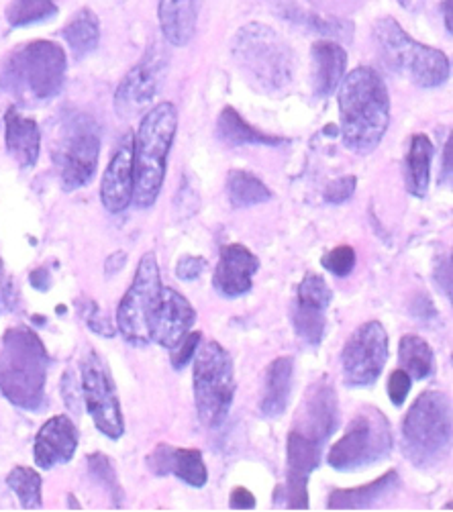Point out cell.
Wrapping results in <instances>:
<instances>
[{
    "mask_svg": "<svg viewBox=\"0 0 453 512\" xmlns=\"http://www.w3.org/2000/svg\"><path fill=\"white\" fill-rule=\"evenodd\" d=\"M80 390L86 402V411L96 429L109 439H121L125 433V423L117 388L107 366L94 351H90L82 360Z\"/></svg>",
    "mask_w": 453,
    "mask_h": 512,
    "instance_id": "12",
    "label": "cell"
},
{
    "mask_svg": "<svg viewBox=\"0 0 453 512\" xmlns=\"http://www.w3.org/2000/svg\"><path fill=\"white\" fill-rule=\"evenodd\" d=\"M227 194L235 209L256 207L272 198V190L258 176L245 170H231L227 174Z\"/></svg>",
    "mask_w": 453,
    "mask_h": 512,
    "instance_id": "29",
    "label": "cell"
},
{
    "mask_svg": "<svg viewBox=\"0 0 453 512\" xmlns=\"http://www.w3.org/2000/svg\"><path fill=\"white\" fill-rule=\"evenodd\" d=\"M217 137L225 141L227 145L239 147V145H268V147H278L286 143L284 137L264 133L256 127H251L235 109L227 107L221 111L219 121H217Z\"/></svg>",
    "mask_w": 453,
    "mask_h": 512,
    "instance_id": "27",
    "label": "cell"
},
{
    "mask_svg": "<svg viewBox=\"0 0 453 512\" xmlns=\"http://www.w3.org/2000/svg\"><path fill=\"white\" fill-rule=\"evenodd\" d=\"M229 506H231L233 510H254V508H256V496L251 494L247 488L237 486V488L231 492Z\"/></svg>",
    "mask_w": 453,
    "mask_h": 512,
    "instance_id": "42",
    "label": "cell"
},
{
    "mask_svg": "<svg viewBox=\"0 0 453 512\" xmlns=\"http://www.w3.org/2000/svg\"><path fill=\"white\" fill-rule=\"evenodd\" d=\"M200 339H203V335H200V331H192V333H188V335L180 341L178 347L172 349V366H174L176 370H182V368L192 360L196 349H198Z\"/></svg>",
    "mask_w": 453,
    "mask_h": 512,
    "instance_id": "39",
    "label": "cell"
},
{
    "mask_svg": "<svg viewBox=\"0 0 453 512\" xmlns=\"http://www.w3.org/2000/svg\"><path fill=\"white\" fill-rule=\"evenodd\" d=\"M205 268H207V260L205 258H194V255H186V258H182L178 262L176 274H178L180 280L192 282V280H196L200 274L205 272Z\"/></svg>",
    "mask_w": 453,
    "mask_h": 512,
    "instance_id": "41",
    "label": "cell"
},
{
    "mask_svg": "<svg viewBox=\"0 0 453 512\" xmlns=\"http://www.w3.org/2000/svg\"><path fill=\"white\" fill-rule=\"evenodd\" d=\"M66 76V51L47 39L29 41L13 49L0 72L3 86L25 105L56 98L64 90Z\"/></svg>",
    "mask_w": 453,
    "mask_h": 512,
    "instance_id": "4",
    "label": "cell"
},
{
    "mask_svg": "<svg viewBox=\"0 0 453 512\" xmlns=\"http://www.w3.org/2000/svg\"><path fill=\"white\" fill-rule=\"evenodd\" d=\"M398 360L402 370H405L415 380H425L433 374L435 357L431 345L419 335H405L398 343Z\"/></svg>",
    "mask_w": 453,
    "mask_h": 512,
    "instance_id": "30",
    "label": "cell"
},
{
    "mask_svg": "<svg viewBox=\"0 0 453 512\" xmlns=\"http://www.w3.org/2000/svg\"><path fill=\"white\" fill-rule=\"evenodd\" d=\"M394 447L388 419L378 408H364L349 421L343 437L331 447L327 462L337 472H354L382 462Z\"/></svg>",
    "mask_w": 453,
    "mask_h": 512,
    "instance_id": "10",
    "label": "cell"
},
{
    "mask_svg": "<svg viewBox=\"0 0 453 512\" xmlns=\"http://www.w3.org/2000/svg\"><path fill=\"white\" fill-rule=\"evenodd\" d=\"M398 5L405 9V11H419L421 9V5H423V0H398Z\"/></svg>",
    "mask_w": 453,
    "mask_h": 512,
    "instance_id": "45",
    "label": "cell"
},
{
    "mask_svg": "<svg viewBox=\"0 0 453 512\" xmlns=\"http://www.w3.org/2000/svg\"><path fill=\"white\" fill-rule=\"evenodd\" d=\"M166 70L168 60L164 58L162 49L151 47L145 58L133 66L117 86L115 111L125 119L143 113L151 105V100L156 98Z\"/></svg>",
    "mask_w": 453,
    "mask_h": 512,
    "instance_id": "14",
    "label": "cell"
},
{
    "mask_svg": "<svg viewBox=\"0 0 453 512\" xmlns=\"http://www.w3.org/2000/svg\"><path fill=\"white\" fill-rule=\"evenodd\" d=\"M282 15L292 21L298 23L302 27H307L309 31H315L323 37H335V39H345L349 41L351 35H354V23L347 19H333V17H321L309 11H302L296 7H288L282 11Z\"/></svg>",
    "mask_w": 453,
    "mask_h": 512,
    "instance_id": "32",
    "label": "cell"
},
{
    "mask_svg": "<svg viewBox=\"0 0 453 512\" xmlns=\"http://www.w3.org/2000/svg\"><path fill=\"white\" fill-rule=\"evenodd\" d=\"M337 419L339 413L335 388L331 382L319 380L309 388L305 400H302L300 411L294 417L292 431L325 445L337 427Z\"/></svg>",
    "mask_w": 453,
    "mask_h": 512,
    "instance_id": "16",
    "label": "cell"
},
{
    "mask_svg": "<svg viewBox=\"0 0 453 512\" xmlns=\"http://www.w3.org/2000/svg\"><path fill=\"white\" fill-rule=\"evenodd\" d=\"M354 192H356V176H345V178L333 180L327 186L325 198H327V202L341 204V202H345V200H349L351 196H354Z\"/></svg>",
    "mask_w": 453,
    "mask_h": 512,
    "instance_id": "40",
    "label": "cell"
},
{
    "mask_svg": "<svg viewBox=\"0 0 453 512\" xmlns=\"http://www.w3.org/2000/svg\"><path fill=\"white\" fill-rule=\"evenodd\" d=\"M158 17L166 41L174 47H184L196 33L198 0H160Z\"/></svg>",
    "mask_w": 453,
    "mask_h": 512,
    "instance_id": "24",
    "label": "cell"
},
{
    "mask_svg": "<svg viewBox=\"0 0 453 512\" xmlns=\"http://www.w3.org/2000/svg\"><path fill=\"white\" fill-rule=\"evenodd\" d=\"M76 449L78 429L66 415H58L39 429L33 445V457L41 470H52L60 464L72 462Z\"/></svg>",
    "mask_w": 453,
    "mask_h": 512,
    "instance_id": "20",
    "label": "cell"
},
{
    "mask_svg": "<svg viewBox=\"0 0 453 512\" xmlns=\"http://www.w3.org/2000/svg\"><path fill=\"white\" fill-rule=\"evenodd\" d=\"M398 486V474L386 472L382 478L349 490H333L327 506L331 510H366L372 508L376 502L384 500L390 492H394Z\"/></svg>",
    "mask_w": 453,
    "mask_h": 512,
    "instance_id": "26",
    "label": "cell"
},
{
    "mask_svg": "<svg viewBox=\"0 0 453 512\" xmlns=\"http://www.w3.org/2000/svg\"><path fill=\"white\" fill-rule=\"evenodd\" d=\"M58 7L54 0H11L5 19L11 27H29L54 19Z\"/></svg>",
    "mask_w": 453,
    "mask_h": 512,
    "instance_id": "33",
    "label": "cell"
},
{
    "mask_svg": "<svg viewBox=\"0 0 453 512\" xmlns=\"http://www.w3.org/2000/svg\"><path fill=\"white\" fill-rule=\"evenodd\" d=\"M331 300L333 292L329 284L317 274H307L305 280L298 284L290 317L296 335L307 345L317 347L323 341L327 329L325 311L329 309Z\"/></svg>",
    "mask_w": 453,
    "mask_h": 512,
    "instance_id": "15",
    "label": "cell"
},
{
    "mask_svg": "<svg viewBox=\"0 0 453 512\" xmlns=\"http://www.w3.org/2000/svg\"><path fill=\"white\" fill-rule=\"evenodd\" d=\"M133 137H125L100 180V200L113 215L123 213L133 202Z\"/></svg>",
    "mask_w": 453,
    "mask_h": 512,
    "instance_id": "18",
    "label": "cell"
},
{
    "mask_svg": "<svg viewBox=\"0 0 453 512\" xmlns=\"http://www.w3.org/2000/svg\"><path fill=\"white\" fill-rule=\"evenodd\" d=\"M311 51L315 60V94L319 98H327L345 78L347 51L331 39L315 41Z\"/></svg>",
    "mask_w": 453,
    "mask_h": 512,
    "instance_id": "23",
    "label": "cell"
},
{
    "mask_svg": "<svg viewBox=\"0 0 453 512\" xmlns=\"http://www.w3.org/2000/svg\"><path fill=\"white\" fill-rule=\"evenodd\" d=\"M160 290L162 280L158 260L149 251L139 260L135 280L117 309V327L127 343L143 347L151 341V317H154Z\"/></svg>",
    "mask_w": 453,
    "mask_h": 512,
    "instance_id": "11",
    "label": "cell"
},
{
    "mask_svg": "<svg viewBox=\"0 0 453 512\" xmlns=\"http://www.w3.org/2000/svg\"><path fill=\"white\" fill-rule=\"evenodd\" d=\"M49 353L29 327H11L0 339V392L23 411L35 413L45 400Z\"/></svg>",
    "mask_w": 453,
    "mask_h": 512,
    "instance_id": "3",
    "label": "cell"
},
{
    "mask_svg": "<svg viewBox=\"0 0 453 512\" xmlns=\"http://www.w3.org/2000/svg\"><path fill=\"white\" fill-rule=\"evenodd\" d=\"M374 39L384 64L419 88H437L451 76L443 51L415 41L394 19L384 17L374 25Z\"/></svg>",
    "mask_w": 453,
    "mask_h": 512,
    "instance_id": "6",
    "label": "cell"
},
{
    "mask_svg": "<svg viewBox=\"0 0 453 512\" xmlns=\"http://www.w3.org/2000/svg\"><path fill=\"white\" fill-rule=\"evenodd\" d=\"M5 143L9 156L19 168L29 170L39 160L41 131L35 119L21 115L17 109H9L5 115Z\"/></svg>",
    "mask_w": 453,
    "mask_h": 512,
    "instance_id": "22",
    "label": "cell"
},
{
    "mask_svg": "<svg viewBox=\"0 0 453 512\" xmlns=\"http://www.w3.org/2000/svg\"><path fill=\"white\" fill-rule=\"evenodd\" d=\"M196 321L192 304L174 288L160 290L154 317H151V339L166 349H174L190 333Z\"/></svg>",
    "mask_w": 453,
    "mask_h": 512,
    "instance_id": "17",
    "label": "cell"
},
{
    "mask_svg": "<svg viewBox=\"0 0 453 512\" xmlns=\"http://www.w3.org/2000/svg\"><path fill=\"white\" fill-rule=\"evenodd\" d=\"M64 39L74 51V56H88L100 41L98 17L90 9H80L64 27Z\"/></svg>",
    "mask_w": 453,
    "mask_h": 512,
    "instance_id": "31",
    "label": "cell"
},
{
    "mask_svg": "<svg viewBox=\"0 0 453 512\" xmlns=\"http://www.w3.org/2000/svg\"><path fill=\"white\" fill-rule=\"evenodd\" d=\"M176 129L178 111L172 102H160L141 119L133 139V202L139 209H149L160 196Z\"/></svg>",
    "mask_w": 453,
    "mask_h": 512,
    "instance_id": "5",
    "label": "cell"
},
{
    "mask_svg": "<svg viewBox=\"0 0 453 512\" xmlns=\"http://www.w3.org/2000/svg\"><path fill=\"white\" fill-rule=\"evenodd\" d=\"M9 488L19 498L25 510H39L41 508V476L31 468H15L7 476Z\"/></svg>",
    "mask_w": 453,
    "mask_h": 512,
    "instance_id": "34",
    "label": "cell"
},
{
    "mask_svg": "<svg viewBox=\"0 0 453 512\" xmlns=\"http://www.w3.org/2000/svg\"><path fill=\"white\" fill-rule=\"evenodd\" d=\"M100 127L80 111H66L56 125L52 158L64 190L72 192L86 186L98 168Z\"/></svg>",
    "mask_w": 453,
    "mask_h": 512,
    "instance_id": "8",
    "label": "cell"
},
{
    "mask_svg": "<svg viewBox=\"0 0 453 512\" xmlns=\"http://www.w3.org/2000/svg\"><path fill=\"white\" fill-rule=\"evenodd\" d=\"M235 396V370L229 351L209 341L194 360V404L200 423L219 429L231 411Z\"/></svg>",
    "mask_w": 453,
    "mask_h": 512,
    "instance_id": "9",
    "label": "cell"
},
{
    "mask_svg": "<svg viewBox=\"0 0 453 512\" xmlns=\"http://www.w3.org/2000/svg\"><path fill=\"white\" fill-rule=\"evenodd\" d=\"M337 105L343 145L356 156H368L390 125V96L382 76L368 66L351 70L339 84Z\"/></svg>",
    "mask_w": 453,
    "mask_h": 512,
    "instance_id": "1",
    "label": "cell"
},
{
    "mask_svg": "<svg viewBox=\"0 0 453 512\" xmlns=\"http://www.w3.org/2000/svg\"><path fill=\"white\" fill-rule=\"evenodd\" d=\"M388 360V335L378 321L358 327L341 351L343 378L349 386H372Z\"/></svg>",
    "mask_w": 453,
    "mask_h": 512,
    "instance_id": "13",
    "label": "cell"
},
{
    "mask_svg": "<svg viewBox=\"0 0 453 512\" xmlns=\"http://www.w3.org/2000/svg\"><path fill=\"white\" fill-rule=\"evenodd\" d=\"M147 466L156 476L174 474L192 488H203L209 480L203 453L198 449H178L168 443H160L151 455H147Z\"/></svg>",
    "mask_w": 453,
    "mask_h": 512,
    "instance_id": "21",
    "label": "cell"
},
{
    "mask_svg": "<svg viewBox=\"0 0 453 512\" xmlns=\"http://www.w3.org/2000/svg\"><path fill=\"white\" fill-rule=\"evenodd\" d=\"M78 306H80L82 319L86 321L88 329H92V331L98 333V335H105V337H113V335H115L113 325H111L109 319L103 315V311L98 309V304H96L94 300H90V298L78 300Z\"/></svg>",
    "mask_w": 453,
    "mask_h": 512,
    "instance_id": "37",
    "label": "cell"
},
{
    "mask_svg": "<svg viewBox=\"0 0 453 512\" xmlns=\"http://www.w3.org/2000/svg\"><path fill=\"white\" fill-rule=\"evenodd\" d=\"M292 374L294 362L292 357H278L266 370V392L260 404V411L268 419H276L284 415L290 390H292Z\"/></svg>",
    "mask_w": 453,
    "mask_h": 512,
    "instance_id": "25",
    "label": "cell"
},
{
    "mask_svg": "<svg viewBox=\"0 0 453 512\" xmlns=\"http://www.w3.org/2000/svg\"><path fill=\"white\" fill-rule=\"evenodd\" d=\"M445 27L451 33V0H445Z\"/></svg>",
    "mask_w": 453,
    "mask_h": 512,
    "instance_id": "46",
    "label": "cell"
},
{
    "mask_svg": "<svg viewBox=\"0 0 453 512\" xmlns=\"http://www.w3.org/2000/svg\"><path fill=\"white\" fill-rule=\"evenodd\" d=\"M231 58L247 84L262 94H284L294 80L292 47L270 25H243L231 41Z\"/></svg>",
    "mask_w": 453,
    "mask_h": 512,
    "instance_id": "2",
    "label": "cell"
},
{
    "mask_svg": "<svg viewBox=\"0 0 453 512\" xmlns=\"http://www.w3.org/2000/svg\"><path fill=\"white\" fill-rule=\"evenodd\" d=\"M31 284L37 288V290H47L49 288V274L45 268H39L31 274Z\"/></svg>",
    "mask_w": 453,
    "mask_h": 512,
    "instance_id": "44",
    "label": "cell"
},
{
    "mask_svg": "<svg viewBox=\"0 0 453 512\" xmlns=\"http://www.w3.org/2000/svg\"><path fill=\"white\" fill-rule=\"evenodd\" d=\"M431 160H433L431 139L423 133H417L407 153V190L417 198H425L429 192Z\"/></svg>",
    "mask_w": 453,
    "mask_h": 512,
    "instance_id": "28",
    "label": "cell"
},
{
    "mask_svg": "<svg viewBox=\"0 0 453 512\" xmlns=\"http://www.w3.org/2000/svg\"><path fill=\"white\" fill-rule=\"evenodd\" d=\"M260 270V260L245 245L231 243L223 245L219 253V264L215 270L213 286L227 298L243 296L251 290L254 276Z\"/></svg>",
    "mask_w": 453,
    "mask_h": 512,
    "instance_id": "19",
    "label": "cell"
},
{
    "mask_svg": "<svg viewBox=\"0 0 453 512\" xmlns=\"http://www.w3.org/2000/svg\"><path fill=\"white\" fill-rule=\"evenodd\" d=\"M88 472L100 486H103L111 494L113 502L117 506H121V486H119L117 472L111 464V459L103 453H92L88 457Z\"/></svg>",
    "mask_w": 453,
    "mask_h": 512,
    "instance_id": "35",
    "label": "cell"
},
{
    "mask_svg": "<svg viewBox=\"0 0 453 512\" xmlns=\"http://www.w3.org/2000/svg\"><path fill=\"white\" fill-rule=\"evenodd\" d=\"M402 451L419 468H433L451 447V400L445 392H423L402 419Z\"/></svg>",
    "mask_w": 453,
    "mask_h": 512,
    "instance_id": "7",
    "label": "cell"
},
{
    "mask_svg": "<svg viewBox=\"0 0 453 512\" xmlns=\"http://www.w3.org/2000/svg\"><path fill=\"white\" fill-rule=\"evenodd\" d=\"M323 266H325L327 272H331L337 278L349 276L351 270L356 268V251H354V247L339 245V247L331 249L323 258Z\"/></svg>",
    "mask_w": 453,
    "mask_h": 512,
    "instance_id": "36",
    "label": "cell"
},
{
    "mask_svg": "<svg viewBox=\"0 0 453 512\" xmlns=\"http://www.w3.org/2000/svg\"><path fill=\"white\" fill-rule=\"evenodd\" d=\"M451 135L447 137L445 141V162H443V168H441V180L443 182H451Z\"/></svg>",
    "mask_w": 453,
    "mask_h": 512,
    "instance_id": "43",
    "label": "cell"
},
{
    "mask_svg": "<svg viewBox=\"0 0 453 512\" xmlns=\"http://www.w3.org/2000/svg\"><path fill=\"white\" fill-rule=\"evenodd\" d=\"M411 386H413V380L411 376L405 372V370H394L388 378V396H390V402L394 406H400L405 404L409 392H411Z\"/></svg>",
    "mask_w": 453,
    "mask_h": 512,
    "instance_id": "38",
    "label": "cell"
}]
</instances>
